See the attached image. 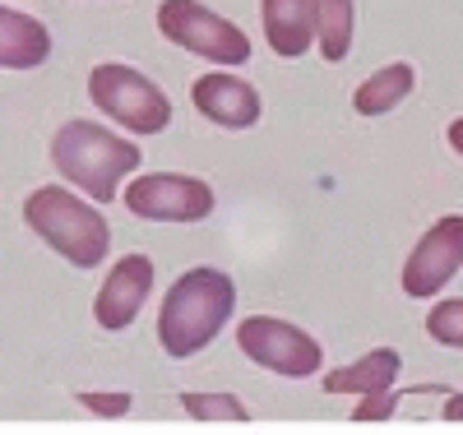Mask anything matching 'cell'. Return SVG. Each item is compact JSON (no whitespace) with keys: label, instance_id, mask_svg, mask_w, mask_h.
<instances>
[{"label":"cell","instance_id":"obj_16","mask_svg":"<svg viewBox=\"0 0 463 435\" xmlns=\"http://www.w3.org/2000/svg\"><path fill=\"white\" fill-rule=\"evenodd\" d=\"M181 412L195 421H250V408L237 393H181Z\"/></svg>","mask_w":463,"mask_h":435},{"label":"cell","instance_id":"obj_2","mask_svg":"<svg viewBox=\"0 0 463 435\" xmlns=\"http://www.w3.org/2000/svg\"><path fill=\"white\" fill-rule=\"evenodd\" d=\"M52 163L93 204H111L121 194V181L130 172H139L144 153H139V144L121 139L116 130H107L98 121H65L52 135Z\"/></svg>","mask_w":463,"mask_h":435},{"label":"cell","instance_id":"obj_7","mask_svg":"<svg viewBox=\"0 0 463 435\" xmlns=\"http://www.w3.org/2000/svg\"><path fill=\"white\" fill-rule=\"evenodd\" d=\"M121 200L144 222H204L213 213V185L190 172H148L121 190Z\"/></svg>","mask_w":463,"mask_h":435},{"label":"cell","instance_id":"obj_1","mask_svg":"<svg viewBox=\"0 0 463 435\" xmlns=\"http://www.w3.org/2000/svg\"><path fill=\"white\" fill-rule=\"evenodd\" d=\"M237 310V283L213 264H195L167 288L158 310V343L172 362H185L204 352Z\"/></svg>","mask_w":463,"mask_h":435},{"label":"cell","instance_id":"obj_21","mask_svg":"<svg viewBox=\"0 0 463 435\" xmlns=\"http://www.w3.org/2000/svg\"><path fill=\"white\" fill-rule=\"evenodd\" d=\"M445 421H463V393H449L445 399Z\"/></svg>","mask_w":463,"mask_h":435},{"label":"cell","instance_id":"obj_19","mask_svg":"<svg viewBox=\"0 0 463 435\" xmlns=\"http://www.w3.org/2000/svg\"><path fill=\"white\" fill-rule=\"evenodd\" d=\"M403 393H408V389H394V384H390V389H380V393H362V403H357L353 421H357V426H366V421H390Z\"/></svg>","mask_w":463,"mask_h":435},{"label":"cell","instance_id":"obj_9","mask_svg":"<svg viewBox=\"0 0 463 435\" xmlns=\"http://www.w3.org/2000/svg\"><path fill=\"white\" fill-rule=\"evenodd\" d=\"M153 292V260L148 255H121L111 269H107V279L93 297V320L107 329V334H121L135 325V315L144 310Z\"/></svg>","mask_w":463,"mask_h":435},{"label":"cell","instance_id":"obj_20","mask_svg":"<svg viewBox=\"0 0 463 435\" xmlns=\"http://www.w3.org/2000/svg\"><path fill=\"white\" fill-rule=\"evenodd\" d=\"M445 139H449V148L463 157V116H454V121H449V130H445Z\"/></svg>","mask_w":463,"mask_h":435},{"label":"cell","instance_id":"obj_10","mask_svg":"<svg viewBox=\"0 0 463 435\" xmlns=\"http://www.w3.org/2000/svg\"><path fill=\"white\" fill-rule=\"evenodd\" d=\"M190 102L204 121H213L218 130H250L260 121V89L250 79H237L232 70H213V74H200L190 84Z\"/></svg>","mask_w":463,"mask_h":435},{"label":"cell","instance_id":"obj_15","mask_svg":"<svg viewBox=\"0 0 463 435\" xmlns=\"http://www.w3.org/2000/svg\"><path fill=\"white\" fill-rule=\"evenodd\" d=\"M316 43H320V56L329 65L347 61V52H353V0H320Z\"/></svg>","mask_w":463,"mask_h":435},{"label":"cell","instance_id":"obj_13","mask_svg":"<svg viewBox=\"0 0 463 435\" xmlns=\"http://www.w3.org/2000/svg\"><path fill=\"white\" fill-rule=\"evenodd\" d=\"M399 371H403V357H399V347H371L366 357H357V362H347V366H338V371H329L320 384H325V393H380V389H390L394 380H399Z\"/></svg>","mask_w":463,"mask_h":435},{"label":"cell","instance_id":"obj_4","mask_svg":"<svg viewBox=\"0 0 463 435\" xmlns=\"http://www.w3.org/2000/svg\"><path fill=\"white\" fill-rule=\"evenodd\" d=\"M89 98L130 135H163L172 126V98L135 65L102 61L89 70Z\"/></svg>","mask_w":463,"mask_h":435},{"label":"cell","instance_id":"obj_14","mask_svg":"<svg viewBox=\"0 0 463 435\" xmlns=\"http://www.w3.org/2000/svg\"><path fill=\"white\" fill-rule=\"evenodd\" d=\"M412 89H417V70L408 61H394L362 79V89L353 93V107H357V116H390L394 107H403L412 98Z\"/></svg>","mask_w":463,"mask_h":435},{"label":"cell","instance_id":"obj_12","mask_svg":"<svg viewBox=\"0 0 463 435\" xmlns=\"http://www.w3.org/2000/svg\"><path fill=\"white\" fill-rule=\"evenodd\" d=\"M52 56V28L24 10L0 5V70H37Z\"/></svg>","mask_w":463,"mask_h":435},{"label":"cell","instance_id":"obj_8","mask_svg":"<svg viewBox=\"0 0 463 435\" xmlns=\"http://www.w3.org/2000/svg\"><path fill=\"white\" fill-rule=\"evenodd\" d=\"M463 269V213L436 218L427 232L417 236V246L403 260V292L412 301H431L440 297L454 273Z\"/></svg>","mask_w":463,"mask_h":435},{"label":"cell","instance_id":"obj_11","mask_svg":"<svg viewBox=\"0 0 463 435\" xmlns=\"http://www.w3.org/2000/svg\"><path fill=\"white\" fill-rule=\"evenodd\" d=\"M316 14H320V0H260L269 52L283 61L306 56V47L316 43Z\"/></svg>","mask_w":463,"mask_h":435},{"label":"cell","instance_id":"obj_3","mask_svg":"<svg viewBox=\"0 0 463 435\" xmlns=\"http://www.w3.org/2000/svg\"><path fill=\"white\" fill-rule=\"evenodd\" d=\"M24 222L74 269H98L111 251L107 218L89 200H80L74 190H61V185L33 190L24 200Z\"/></svg>","mask_w":463,"mask_h":435},{"label":"cell","instance_id":"obj_18","mask_svg":"<svg viewBox=\"0 0 463 435\" xmlns=\"http://www.w3.org/2000/svg\"><path fill=\"white\" fill-rule=\"evenodd\" d=\"M74 399H80L89 412H98V417H126L135 408V399L126 389H80Z\"/></svg>","mask_w":463,"mask_h":435},{"label":"cell","instance_id":"obj_6","mask_svg":"<svg viewBox=\"0 0 463 435\" xmlns=\"http://www.w3.org/2000/svg\"><path fill=\"white\" fill-rule=\"evenodd\" d=\"M237 347L264 371H274L283 380H306L320 375L325 366V347L316 334H306L292 320H279V315H246L237 325Z\"/></svg>","mask_w":463,"mask_h":435},{"label":"cell","instance_id":"obj_5","mask_svg":"<svg viewBox=\"0 0 463 435\" xmlns=\"http://www.w3.org/2000/svg\"><path fill=\"white\" fill-rule=\"evenodd\" d=\"M158 33L181 52H195L213 65H246L250 61V37L222 19L218 10L200 5V0H163L158 5Z\"/></svg>","mask_w":463,"mask_h":435},{"label":"cell","instance_id":"obj_17","mask_svg":"<svg viewBox=\"0 0 463 435\" xmlns=\"http://www.w3.org/2000/svg\"><path fill=\"white\" fill-rule=\"evenodd\" d=\"M427 338H436L440 347H458L463 352V297L436 301L427 315Z\"/></svg>","mask_w":463,"mask_h":435}]
</instances>
